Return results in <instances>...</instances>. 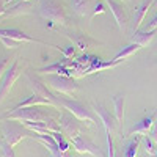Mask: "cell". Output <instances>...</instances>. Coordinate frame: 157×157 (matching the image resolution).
<instances>
[{
  "label": "cell",
  "mask_w": 157,
  "mask_h": 157,
  "mask_svg": "<svg viewBox=\"0 0 157 157\" xmlns=\"http://www.w3.org/2000/svg\"><path fill=\"white\" fill-rule=\"evenodd\" d=\"M57 101H58V107H63L66 112L72 113L78 121H86L93 126L98 124V118L94 116L93 112L85 107V104L78 101H72V99H63V98H58Z\"/></svg>",
  "instance_id": "obj_1"
},
{
  "label": "cell",
  "mask_w": 157,
  "mask_h": 157,
  "mask_svg": "<svg viewBox=\"0 0 157 157\" xmlns=\"http://www.w3.org/2000/svg\"><path fill=\"white\" fill-rule=\"evenodd\" d=\"M2 145H3V141H2V140H0V148H2Z\"/></svg>",
  "instance_id": "obj_36"
},
{
  "label": "cell",
  "mask_w": 157,
  "mask_h": 157,
  "mask_svg": "<svg viewBox=\"0 0 157 157\" xmlns=\"http://www.w3.org/2000/svg\"><path fill=\"white\" fill-rule=\"evenodd\" d=\"M141 143V137H135L134 140H130L127 143V146L123 151V157H135L138 152V146Z\"/></svg>",
  "instance_id": "obj_21"
},
{
  "label": "cell",
  "mask_w": 157,
  "mask_h": 157,
  "mask_svg": "<svg viewBox=\"0 0 157 157\" xmlns=\"http://www.w3.org/2000/svg\"><path fill=\"white\" fill-rule=\"evenodd\" d=\"M5 120L10 121H30V123H36V121H49L52 120L50 116L44 115L41 110H38L36 107H24L19 110H11V113H8L5 116Z\"/></svg>",
  "instance_id": "obj_4"
},
{
  "label": "cell",
  "mask_w": 157,
  "mask_h": 157,
  "mask_svg": "<svg viewBox=\"0 0 157 157\" xmlns=\"http://www.w3.org/2000/svg\"><path fill=\"white\" fill-rule=\"evenodd\" d=\"M27 80H29V86L35 91L36 94H39V96H43V98H46V99H49V101H52L55 104V107H58V98L54 94V93H50V91L47 90V86H44V83L41 82V80H38L36 77H33L32 74H29L27 72Z\"/></svg>",
  "instance_id": "obj_10"
},
{
  "label": "cell",
  "mask_w": 157,
  "mask_h": 157,
  "mask_svg": "<svg viewBox=\"0 0 157 157\" xmlns=\"http://www.w3.org/2000/svg\"><path fill=\"white\" fill-rule=\"evenodd\" d=\"M141 143H143V146H145V151L149 155H155L157 154V140L152 138L149 134L141 137Z\"/></svg>",
  "instance_id": "obj_23"
},
{
  "label": "cell",
  "mask_w": 157,
  "mask_h": 157,
  "mask_svg": "<svg viewBox=\"0 0 157 157\" xmlns=\"http://www.w3.org/2000/svg\"><path fill=\"white\" fill-rule=\"evenodd\" d=\"M63 134L66 135L69 140H74L77 135H80V126L77 123V118H74L72 113H63L60 116V121H58Z\"/></svg>",
  "instance_id": "obj_8"
},
{
  "label": "cell",
  "mask_w": 157,
  "mask_h": 157,
  "mask_svg": "<svg viewBox=\"0 0 157 157\" xmlns=\"http://www.w3.org/2000/svg\"><path fill=\"white\" fill-rule=\"evenodd\" d=\"M33 11V3L32 0H21V2L14 3L13 6H10L3 17H17V16H27V14H32Z\"/></svg>",
  "instance_id": "obj_12"
},
{
  "label": "cell",
  "mask_w": 157,
  "mask_h": 157,
  "mask_svg": "<svg viewBox=\"0 0 157 157\" xmlns=\"http://www.w3.org/2000/svg\"><path fill=\"white\" fill-rule=\"evenodd\" d=\"M105 140H107V152H109V157H116V149H115V143H113L112 134H105Z\"/></svg>",
  "instance_id": "obj_26"
},
{
  "label": "cell",
  "mask_w": 157,
  "mask_h": 157,
  "mask_svg": "<svg viewBox=\"0 0 157 157\" xmlns=\"http://www.w3.org/2000/svg\"><path fill=\"white\" fill-rule=\"evenodd\" d=\"M154 3V0H141V2L135 6V11H134V32L140 29V25L145 19V16L148 14V11L151 10Z\"/></svg>",
  "instance_id": "obj_15"
},
{
  "label": "cell",
  "mask_w": 157,
  "mask_h": 157,
  "mask_svg": "<svg viewBox=\"0 0 157 157\" xmlns=\"http://www.w3.org/2000/svg\"><path fill=\"white\" fill-rule=\"evenodd\" d=\"M0 41H2L8 49H17L19 47V43L21 41H16V39H11V38H5V36H2L0 38Z\"/></svg>",
  "instance_id": "obj_27"
},
{
  "label": "cell",
  "mask_w": 157,
  "mask_h": 157,
  "mask_svg": "<svg viewBox=\"0 0 157 157\" xmlns=\"http://www.w3.org/2000/svg\"><path fill=\"white\" fill-rule=\"evenodd\" d=\"M5 11H6V8H5V0H0V17H3Z\"/></svg>",
  "instance_id": "obj_33"
},
{
  "label": "cell",
  "mask_w": 157,
  "mask_h": 157,
  "mask_svg": "<svg viewBox=\"0 0 157 157\" xmlns=\"http://www.w3.org/2000/svg\"><path fill=\"white\" fill-rule=\"evenodd\" d=\"M124 94H120V96H115L113 98V107H115V116L120 124H123V120H124Z\"/></svg>",
  "instance_id": "obj_20"
},
{
  "label": "cell",
  "mask_w": 157,
  "mask_h": 157,
  "mask_svg": "<svg viewBox=\"0 0 157 157\" xmlns=\"http://www.w3.org/2000/svg\"><path fill=\"white\" fill-rule=\"evenodd\" d=\"M46 83L50 85L52 90L58 91L61 94H66V96H72L78 88V85L68 75H47Z\"/></svg>",
  "instance_id": "obj_5"
},
{
  "label": "cell",
  "mask_w": 157,
  "mask_h": 157,
  "mask_svg": "<svg viewBox=\"0 0 157 157\" xmlns=\"http://www.w3.org/2000/svg\"><path fill=\"white\" fill-rule=\"evenodd\" d=\"M110 11H112V14L118 24V27H120V30H126L127 27V14H126V8L123 6V3L120 2H116V0H105Z\"/></svg>",
  "instance_id": "obj_11"
},
{
  "label": "cell",
  "mask_w": 157,
  "mask_h": 157,
  "mask_svg": "<svg viewBox=\"0 0 157 157\" xmlns=\"http://www.w3.org/2000/svg\"><path fill=\"white\" fill-rule=\"evenodd\" d=\"M90 0H71V6L78 16H85L90 10Z\"/></svg>",
  "instance_id": "obj_22"
},
{
  "label": "cell",
  "mask_w": 157,
  "mask_h": 157,
  "mask_svg": "<svg viewBox=\"0 0 157 157\" xmlns=\"http://www.w3.org/2000/svg\"><path fill=\"white\" fill-rule=\"evenodd\" d=\"M104 11H105V6H104V3H96L93 13H91V17H94L96 14H102Z\"/></svg>",
  "instance_id": "obj_30"
},
{
  "label": "cell",
  "mask_w": 157,
  "mask_h": 157,
  "mask_svg": "<svg viewBox=\"0 0 157 157\" xmlns=\"http://www.w3.org/2000/svg\"><path fill=\"white\" fill-rule=\"evenodd\" d=\"M39 16L50 21V24H58V25H66L68 21V16L63 6L55 0H43L41 5H39Z\"/></svg>",
  "instance_id": "obj_2"
},
{
  "label": "cell",
  "mask_w": 157,
  "mask_h": 157,
  "mask_svg": "<svg viewBox=\"0 0 157 157\" xmlns=\"http://www.w3.org/2000/svg\"><path fill=\"white\" fill-rule=\"evenodd\" d=\"M140 49H141V46L137 44V43L129 44V46L123 47L120 52H118V54L115 55V58H113V61H123V60H126V58H129V57H132L134 54H137Z\"/></svg>",
  "instance_id": "obj_19"
},
{
  "label": "cell",
  "mask_w": 157,
  "mask_h": 157,
  "mask_svg": "<svg viewBox=\"0 0 157 157\" xmlns=\"http://www.w3.org/2000/svg\"><path fill=\"white\" fill-rule=\"evenodd\" d=\"M5 36V38H11V39H16V41H24V43H39V44H46L43 41H38V39L29 36L27 33H24L22 30L17 29H0V38Z\"/></svg>",
  "instance_id": "obj_14"
},
{
  "label": "cell",
  "mask_w": 157,
  "mask_h": 157,
  "mask_svg": "<svg viewBox=\"0 0 157 157\" xmlns=\"http://www.w3.org/2000/svg\"><path fill=\"white\" fill-rule=\"evenodd\" d=\"M155 118H157V112L151 113V115L146 116V118H143V120H141L137 126H134L132 129L129 130V135H141V137H143V135H148L149 130H151L152 126H154Z\"/></svg>",
  "instance_id": "obj_13"
},
{
  "label": "cell",
  "mask_w": 157,
  "mask_h": 157,
  "mask_svg": "<svg viewBox=\"0 0 157 157\" xmlns=\"http://www.w3.org/2000/svg\"><path fill=\"white\" fill-rule=\"evenodd\" d=\"M68 38L72 41V44L75 46V47H78L80 50H88L91 46H94L96 44V41L93 38H90L88 35H85V33H78V32H72V33H68Z\"/></svg>",
  "instance_id": "obj_16"
},
{
  "label": "cell",
  "mask_w": 157,
  "mask_h": 157,
  "mask_svg": "<svg viewBox=\"0 0 157 157\" xmlns=\"http://www.w3.org/2000/svg\"><path fill=\"white\" fill-rule=\"evenodd\" d=\"M154 36H155V30H135L132 35V41L140 44L141 47H145V46L151 44Z\"/></svg>",
  "instance_id": "obj_18"
},
{
  "label": "cell",
  "mask_w": 157,
  "mask_h": 157,
  "mask_svg": "<svg viewBox=\"0 0 157 157\" xmlns=\"http://www.w3.org/2000/svg\"><path fill=\"white\" fill-rule=\"evenodd\" d=\"M152 157H157V154H155V155H152Z\"/></svg>",
  "instance_id": "obj_37"
},
{
  "label": "cell",
  "mask_w": 157,
  "mask_h": 157,
  "mask_svg": "<svg viewBox=\"0 0 157 157\" xmlns=\"http://www.w3.org/2000/svg\"><path fill=\"white\" fill-rule=\"evenodd\" d=\"M93 107H94V112H96L98 116H99V121L102 123L104 129H105V134H112V135H113V132L116 130L118 124H120V123H118V120H116V116H113L105 107L102 105V104L94 102Z\"/></svg>",
  "instance_id": "obj_7"
},
{
  "label": "cell",
  "mask_w": 157,
  "mask_h": 157,
  "mask_svg": "<svg viewBox=\"0 0 157 157\" xmlns=\"http://www.w3.org/2000/svg\"><path fill=\"white\" fill-rule=\"evenodd\" d=\"M32 137H33V132L29 130L24 124L19 126L16 123L6 120V123L3 126V138H5V141L8 143L10 146L16 148L24 138H32Z\"/></svg>",
  "instance_id": "obj_3"
},
{
  "label": "cell",
  "mask_w": 157,
  "mask_h": 157,
  "mask_svg": "<svg viewBox=\"0 0 157 157\" xmlns=\"http://www.w3.org/2000/svg\"><path fill=\"white\" fill-rule=\"evenodd\" d=\"M21 71H19V63L17 60L13 61V64L5 71L3 74V80H2V85H0V102H2L8 94H10V91L13 88V85L16 83L17 80V77H19Z\"/></svg>",
  "instance_id": "obj_6"
},
{
  "label": "cell",
  "mask_w": 157,
  "mask_h": 157,
  "mask_svg": "<svg viewBox=\"0 0 157 157\" xmlns=\"http://www.w3.org/2000/svg\"><path fill=\"white\" fill-rule=\"evenodd\" d=\"M50 135L54 137V140L57 141V145H58L60 151H68V149H69V143L64 140V137H63V134H61V130H58V132H52Z\"/></svg>",
  "instance_id": "obj_24"
},
{
  "label": "cell",
  "mask_w": 157,
  "mask_h": 157,
  "mask_svg": "<svg viewBox=\"0 0 157 157\" xmlns=\"http://www.w3.org/2000/svg\"><path fill=\"white\" fill-rule=\"evenodd\" d=\"M8 64H10V57L8 55H3V57H0V77H2L8 68Z\"/></svg>",
  "instance_id": "obj_28"
},
{
  "label": "cell",
  "mask_w": 157,
  "mask_h": 157,
  "mask_svg": "<svg viewBox=\"0 0 157 157\" xmlns=\"http://www.w3.org/2000/svg\"><path fill=\"white\" fill-rule=\"evenodd\" d=\"M50 157H72L68 154V151H54L50 152Z\"/></svg>",
  "instance_id": "obj_32"
},
{
  "label": "cell",
  "mask_w": 157,
  "mask_h": 157,
  "mask_svg": "<svg viewBox=\"0 0 157 157\" xmlns=\"http://www.w3.org/2000/svg\"><path fill=\"white\" fill-rule=\"evenodd\" d=\"M72 143V148L77 151V152H80V154H91V155H94V157H102V151L94 145L91 140L82 137V135H77L74 140H71Z\"/></svg>",
  "instance_id": "obj_9"
},
{
  "label": "cell",
  "mask_w": 157,
  "mask_h": 157,
  "mask_svg": "<svg viewBox=\"0 0 157 157\" xmlns=\"http://www.w3.org/2000/svg\"><path fill=\"white\" fill-rule=\"evenodd\" d=\"M0 154H2V157H16V154H14V148L10 146L6 141H3L2 148H0Z\"/></svg>",
  "instance_id": "obj_25"
},
{
  "label": "cell",
  "mask_w": 157,
  "mask_h": 157,
  "mask_svg": "<svg viewBox=\"0 0 157 157\" xmlns=\"http://www.w3.org/2000/svg\"><path fill=\"white\" fill-rule=\"evenodd\" d=\"M11 2H21V0H5V3H11Z\"/></svg>",
  "instance_id": "obj_34"
},
{
  "label": "cell",
  "mask_w": 157,
  "mask_h": 157,
  "mask_svg": "<svg viewBox=\"0 0 157 157\" xmlns=\"http://www.w3.org/2000/svg\"><path fill=\"white\" fill-rule=\"evenodd\" d=\"M74 47H75V46H74V44H71V46H68L66 49H60V52L63 54V57H64V58H69V57H72V55H74V50H75Z\"/></svg>",
  "instance_id": "obj_29"
},
{
  "label": "cell",
  "mask_w": 157,
  "mask_h": 157,
  "mask_svg": "<svg viewBox=\"0 0 157 157\" xmlns=\"http://www.w3.org/2000/svg\"><path fill=\"white\" fill-rule=\"evenodd\" d=\"M145 30H157V14H155V16L146 24Z\"/></svg>",
  "instance_id": "obj_31"
},
{
  "label": "cell",
  "mask_w": 157,
  "mask_h": 157,
  "mask_svg": "<svg viewBox=\"0 0 157 157\" xmlns=\"http://www.w3.org/2000/svg\"><path fill=\"white\" fill-rule=\"evenodd\" d=\"M36 105H54L55 107V104L52 102V101H49V99H46V98H43V96L33 93L32 96H29L25 101H21L13 110H19V109H24V107H36Z\"/></svg>",
  "instance_id": "obj_17"
},
{
  "label": "cell",
  "mask_w": 157,
  "mask_h": 157,
  "mask_svg": "<svg viewBox=\"0 0 157 157\" xmlns=\"http://www.w3.org/2000/svg\"><path fill=\"white\" fill-rule=\"evenodd\" d=\"M152 6H155V8H157V0H154V3H152Z\"/></svg>",
  "instance_id": "obj_35"
}]
</instances>
